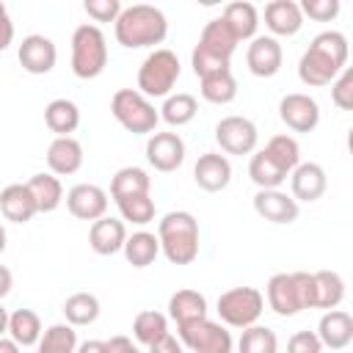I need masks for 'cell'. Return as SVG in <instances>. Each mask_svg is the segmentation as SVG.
<instances>
[{
  "label": "cell",
  "instance_id": "c3c4849f",
  "mask_svg": "<svg viewBox=\"0 0 353 353\" xmlns=\"http://www.w3.org/2000/svg\"><path fill=\"white\" fill-rule=\"evenodd\" d=\"M149 353H185V347L174 334H165L160 342L149 345Z\"/></svg>",
  "mask_w": 353,
  "mask_h": 353
},
{
  "label": "cell",
  "instance_id": "30bf717a",
  "mask_svg": "<svg viewBox=\"0 0 353 353\" xmlns=\"http://www.w3.org/2000/svg\"><path fill=\"white\" fill-rule=\"evenodd\" d=\"M259 130L245 116H223L215 124V143L226 154H251L256 149Z\"/></svg>",
  "mask_w": 353,
  "mask_h": 353
},
{
  "label": "cell",
  "instance_id": "9a60e30c",
  "mask_svg": "<svg viewBox=\"0 0 353 353\" xmlns=\"http://www.w3.org/2000/svg\"><path fill=\"white\" fill-rule=\"evenodd\" d=\"M281 61H284V52H281L279 39H273V36H254L251 39V44L245 50V63H248L251 74L273 77V74H279Z\"/></svg>",
  "mask_w": 353,
  "mask_h": 353
},
{
  "label": "cell",
  "instance_id": "603a6c76",
  "mask_svg": "<svg viewBox=\"0 0 353 353\" xmlns=\"http://www.w3.org/2000/svg\"><path fill=\"white\" fill-rule=\"evenodd\" d=\"M47 165H50V174L55 176H69V174H77L80 165H83V146L77 138L66 135V138H55L47 149Z\"/></svg>",
  "mask_w": 353,
  "mask_h": 353
},
{
  "label": "cell",
  "instance_id": "7402d4cb",
  "mask_svg": "<svg viewBox=\"0 0 353 353\" xmlns=\"http://www.w3.org/2000/svg\"><path fill=\"white\" fill-rule=\"evenodd\" d=\"M265 28L276 36H295L303 28V14L295 0H270L265 6Z\"/></svg>",
  "mask_w": 353,
  "mask_h": 353
},
{
  "label": "cell",
  "instance_id": "60d3db41",
  "mask_svg": "<svg viewBox=\"0 0 353 353\" xmlns=\"http://www.w3.org/2000/svg\"><path fill=\"white\" fill-rule=\"evenodd\" d=\"M116 207H119V212H121V221H130V223H135V226H146V223L154 221V201H152L149 193L119 199Z\"/></svg>",
  "mask_w": 353,
  "mask_h": 353
},
{
  "label": "cell",
  "instance_id": "3957f363",
  "mask_svg": "<svg viewBox=\"0 0 353 353\" xmlns=\"http://www.w3.org/2000/svg\"><path fill=\"white\" fill-rule=\"evenodd\" d=\"M157 240L171 265H190L199 256V221L185 210L165 212L157 223Z\"/></svg>",
  "mask_w": 353,
  "mask_h": 353
},
{
  "label": "cell",
  "instance_id": "cb8c5ba5",
  "mask_svg": "<svg viewBox=\"0 0 353 353\" xmlns=\"http://www.w3.org/2000/svg\"><path fill=\"white\" fill-rule=\"evenodd\" d=\"M237 36L229 30V25L218 17V19H210L204 28H201V36H199V44L204 52L221 58V61H232V52L237 50Z\"/></svg>",
  "mask_w": 353,
  "mask_h": 353
},
{
  "label": "cell",
  "instance_id": "d6a6232c",
  "mask_svg": "<svg viewBox=\"0 0 353 353\" xmlns=\"http://www.w3.org/2000/svg\"><path fill=\"white\" fill-rule=\"evenodd\" d=\"M44 328H41V320L33 309H17L8 314V336L19 345V347H30L41 339Z\"/></svg>",
  "mask_w": 353,
  "mask_h": 353
},
{
  "label": "cell",
  "instance_id": "4dcf8cb0",
  "mask_svg": "<svg viewBox=\"0 0 353 353\" xmlns=\"http://www.w3.org/2000/svg\"><path fill=\"white\" fill-rule=\"evenodd\" d=\"M248 176L251 182L259 188V190H279L284 182H287V171L281 165H276L262 149L251 154V163H248Z\"/></svg>",
  "mask_w": 353,
  "mask_h": 353
},
{
  "label": "cell",
  "instance_id": "7dc6e473",
  "mask_svg": "<svg viewBox=\"0 0 353 353\" xmlns=\"http://www.w3.org/2000/svg\"><path fill=\"white\" fill-rule=\"evenodd\" d=\"M14 41V22H11V14L8 8L0 3V52L8 50V44Z\"/></svg>",
  "mask_w": 353,
  "mask_h": 353
},
{
  "label": "cell",
  "instance_id": "d4e9b609",
  "mask_svg": "<svg viewBox=\"0 0 353 353\" xmlns=\"http://www.w3.org/2000/svg\"><path fill=\"white\" fill-rule=\"evenodd\" d=\"M345 301V279L336 270L312 273V309H336Z\"/></svg>",
  "mask_w": 353,
  "mask_h": 353
},
{
  "label": "cell",
  "instance_id": "b9f144b4",
  "mask_svg": "<svg viewBox=\"0 0 353 353\" xmlns=\"http://www.w3.org/2000/svg\"><path fill=\"white\" fill-rule=\"evenodd\" d=\"M229 63L232 61H221V58L204 52L201 47H193V52H190V66H193V72H196L199 80L201 77H210V74H218V72H229Z\"/></svg>",
  "mask_w": 353,
  "mask_h": 353
},
{
  "label": "cell",
  "instance_id": "7c38bea8",
  "mask_svg": "<svg viewBox=\"0 0 353 353\" xmlns=\"http://www.w3.org/2000/svg\"><path fill=\"white\" fill-rule=\"evenodd\" d=\"M146 160L154 171L171 174L185 163V141L179 132H152L146 138Z\"/></svg>",
  "mask_w": 353,
  "mask_h": 353
},
{
  "label": "cell",
  "instance_id": "d6986e66",
  "mask_svg": "<svg viewBox=\"0 0 353 353\" xmlns=\"http://www.w3.org/2000/svg\"><path fill=\"white\" fill-rule=\"evenodd\" d=\"M124 240H127V226H124V221L110 218V215H102V218L94 221L91 229H88V245H91V251L99 254V256H113L116 251L124 248Z\"/></svg>",
  "mask_w": 353,
  "mask_h": 353
},
{
  "label": "cell",
  "instance_id": "e0dca14e",
  "mask_svg": "<svg viewBox=\"0 0 353 353\" xmlns=\"http://www.w3.org/2000/svg\"><path fill=\"white\" fill-rule=\"evenodd\" d=\"M290 188H292V199L295 201H317L325 188H328V176H325V168L320 163H298L292 171H290Z\"/></svg>",
  "mask_w": 353,
  "mask_h": 353
},
{
  "label": "cell",
  "instance_id": "f1b7e54d",
  "mask_svg": "<svg viewBox=\"0 0 353 353\" xmlns=\"http://www.w3.org/2000/svg\"><path fill=\"white\" fill-rule=\"evenodd\" d=\"M25 185H28V190L33 193V201H36L39 212H55V210L61 207V201H63V185H61V179H58L55 174L39 171V174H33Z\"/></svg>",
  "mask_w": 353,
  "mask_h": 353
},
{
  "label": "cell",
  "instance_id": "5bb4252c",
  "mask_svg": "<svg viewBox=\"0 0 353 353\" xmlns=\"http://www.w3.org/2000/svg\"><path fill=\"white\" fill-rule=\"evenodd\" d=\"M66 210L80 221H99L108 212V193L94 182H80L66 193Z\"/></svg>",
  "mask_w": 353,
  "mask_h": 353
},
{
  "label": "cell",
  "instance_id": "74e56055",
  "mask_svg": "<svg viewBox=\"0 0 353 353\" xmlns=\"http://www.w3.org/2000/svg\"><path fill=\"white\" fill-rule=\"evenodd\" d=\"M199 83H201V88H199L201 97L207 102H212V105H229L237 97V80H234L232 69L229 72L210 74V77H201Z\"/></svg>",
  "mask_w": 353,
  "mask_h": 353
},
{
  "label": "cell",
  "instance_id": "4316f807",
  "mask_svg": "<svg viewBox=\"0 0 353 353\" xmlns=\"http://www.w3.org/2000/svg\"><path fill=\"white\" fill-rule=\"evenodd\" d=\"M221 19L229 25V30L237 36V41H245V39H254L256 36V28H259V11L254 3H245V0H234L223 8Z\"/></svg>",
  "mask_w": 353,
  "mask_h": 353
},
{
  "label": "cell",
  "instance_id": "5b68a950",
  "mask_svg": "<svg viewBox=\"0 0 353 353\" xmlns=\"http://www.w3.org/2000/svg\"><path fill=\"white\" fill-rule=\"evenodd\" d=\"M108 66V41L99 25L83 22L72 33V72L80 80H94Z\"/></svg>",
  "mask_w": 353,
  "mask_h": 353
},
{
  "label": "cell",
  "instance_id": "bcb514c9",
  "mask_svg": "<svg viewBox=\"0 0 353 353\" xmlns=\"http://www.w3.org/2000/svg\"><path fill=\"white\" fill-rule=\"evenodd\" d=\"M287 353H323V345L314 331H295L287 339Z\"/></svg>",
  "mask_w": 353,
  "mask_h": 353
},
{
  "label": "cell",
  "instance_id": "816d5d0a",
  "mask_svg": "<svg viewBox=\"0 0 353 353\" xmlns=\"http://www.w3.org/2000/svg\"><path fill=\"white\" fill-rule=\"evenodd\" d=\"M11 287H14V276L6 265H0V298H6L11 292Z\"/></svg>",
  "mask_w": 353,
  "mask_h": 353
},
{
  "label": "cell",
  "instance_id": "8992f818",
  "mask_svg": "<svg viewBox=\"0 0 353 353\" xmlns=\"http://www.w3.org/2000/svg\"><path fill=\"white\" fill-rule=\"evenodd\" d=\"M110 113L132 135H152L160 121L157 108L138 88H119L110 99Z\"/></svg>",
  "mask_w": 353,
  "mask_h": 353
},
{
  "label": "cell",
  "instance_id": "8fae6325",
  "mask_svg": "<svg viewBox=\"0 0 353 353\" xmlns=\"http://www.w3.org/2000/svg\"><path fill=\"white\" fill-rule=\"evenodd\" d=\"M279 119L292 130V132H312L320 124V105L301 91L284 94L279 102Z\"/></svg>",
  "mask_w": 353,
  "mask_h": 353
},
{
  "label": "cell",
  "instance_id": "9c48e42d",
  "mask_svg": "<svg viewBox=\"0 0 353 353\" xmlns=\"http://www.w3.org/2000/svg\"><path fill=\"white\" fill-rule=\"evenodd\" d=\"M176 334H179L182 347H188L190 353H232V347H234V339L226 331V325H221L210 317L179 325Z\"/></svg>",
  "mask_w": 353,
  "mask_h": 353
},
{
  "label": "cell",
  "instance_id": "1f68e13d",
  "mask_svg": "<svg viewBox=\"0 0 353 353\" xmlns=\"http://www.w3.org/2000/svg\"><path fill=\"white\" fill-rule=\"evenodd\" d=\"M121 251H124V256H127V262L132 268H149L160 254V240H157V234L141 229V232L127 234Z\"/></svg>",
  "mask_w": 353,
  "mask_h": 353
},
{
  "label": "cell",
  "instance_id": "ac0fdd59",
  "mask_svg": "<svg viewBox=\"0 0 353 353\" xmlns=\"http://www.w3.org/2000/svg\"><path fill=\"white\" fill-rule=\"evenodd\" d=\"M254 210H256L259 218H265L276 226L298 221V201L292 196H287L284 190H256Z\"/></svg>",
  "mask_w": 353,
  "mask_h": 353
},
{
  "label": "cell",
  "instance_id": "484cf974",
  "mask_svg": "<svg viewBox=\"0 0 353 353\" xmlns=\"http://www.w3.org/2000/svg\"><path fill=\"white\" fill-rule=\"evenodd\" d=\"M168 317L179 325L196 323L201 317H207V298L199 290H176L168 298Z\"/></svg>",
  "mask_w": 353,
  "mask_h": 353
},
{
  "label": "cell",
  "instance_id": "7a4b0ae2",
  "mask_svg": "<svg viewBox=\"0 0 353 353\" xmlns=\"http://www.w3.org/2000/svg\"><path fill=\"white\" fill-rule=\"evenodd\" d=\"M116 41L127 50H141V47H154L163 44L168 36V19L157 6L149 3H135L121 8L119 19L113 22Z\"/></svg>",
  "mask_w": 353,
  "mask_h": 353
},
{
  "label": "cell",
  "instance_id": "f35d334b",
  "mask_svg": "<svg viewBox=\"0 0 353 353\" xmlns=\"http://www.w3.org/2000/svg\"><path fill=\"white\" fill-rule=\"evenodd\" d=\"M237 353H279V336L268 325H248L240 334Z\"/></svg>",
  "mask_w": 353,
  "mask_h": 353
},
{
  "label": "cell",
  "instance_id": "836d02e7",
  "mask_svg": "<svg viewBox=\"0 0 353 353\" xmlns=\"http://www.w3.org/2000/svg\"><path fill=\"white\" fill-rule=\"evenodd\" d=\"M99 298L94 292H74L63 301V317L72 328H80V325H91L97 323L99 317Z\"/></svg>",
  "mask_w": 353,
  "mask_h": 353
},
{
  "label": "cell",
  "instance_id": "83f0119b",
  "mask_svg": "<svg viewBox=\"0 0 353 353\" xmlns=\"http://www.w3.org/2000/svg\"><path fill=\"white\" fill-rule=\"evenodd\" d=\"M44 124L50 127V132H55V138H66L80 127V108L66 97L52 99L44 108Z\"/></svg>",
  "mask_w": 353,
  "mask_h": 353
},
{
  "label": "cell",
  "instance_id": "7bdbcfd3",
  "mask_svg": "<svg viewBox=\"0 0 353 353\" xmlns=\"http://www.w3.org/2000/svg\"><path fill=\"white\" fill-rule=\"evenodd\" d=\"M331 99L339 110H353V69L345 66L331 83Z\"/></svg>",
  "mask_w": 353,
  "mask_h": 353
},
{
  "label": "cell",
  "instance_id": "ba28073f",
  "mask_svg": "<svg viewBox=\"0 0 353 353\" xmlns=\"http://www.w3.org/2000/svg\"><path fill=\"white\" fill-rule=\"evenodd\" d=\"M265 309V295L256 287H232L218 295V317L229 328L256 325Z\"/></svg>",
  "mask_w": 353,
  "mask_h": 353
},
{
  "label": "cell",
  "instance_id": "52a82bcc",
  "mask_svg": "<svg viewBox=\"0 0 353 353\" xmlns=\"http://www.w3.org/2000/svg\"><path fill=\"white\" fill-rule=\"evenodd\" d=\"M179 72H182V66H179L176 52L157 47L138 66V91L146 99L149 97H168L179 80Z\"/></svg>",
  "mask_w": 353,
  "mask_h": 353
},
{
  "label": "cell",
  "instance_id": "d590c367",
  "mask_svg": "<svg viewBox=\"0 0 353 353\" xmlns=\"http://www.w3.org/2000/svg\"><path fill=\"white\" fill-rule=\"evenodd\" d=\"M165 334H171L168 331V317L163 314V312H157V309H143V312H138L135 314V320H132V336L141 342V345H154V342H160Z\"/></svg>",
  "mask_w": 353,
  "mask_h": 353
},
{
  "label": "cell",
  "instance_id": "8d00e7d4",
  "mask_svg": "<svg viewBox=\"0 0 353 353\" xmlns=\"http://www.w3.org/2000/svg\"><path fill=\"white\" fill-rule=\"evenodd\" d=\"M74 350H77V331L69 323L50 325L36 342V353H74Z\"/></svg>",
  "mask_w": 353,
  "mask_h": 353
},
{
  "label": "cell",
  "instance_id": "ab89813d",
  "mask_svg": "<svg viewBox=\"0 0 353 353\" xmlns=\"http://www.w3.org/2000/svg\"><path fill=\"white\" fill-rule=\"evenodd\" d=\"M276 165H281L287 174L301 163V146H298V141L292 138V135H273L268 143H265V149H262Z\"/></svg>",
  "mask_w": 353,
  "mask_h": 353
},
{
  "label": "cell",
  "instance_id": "f5cc1de1",
  "mask_svg": "<svg viewBox=\"0 0 353 353\" xmlns=\"http://www.w3.org/2000/svg\"><path fill=\"white\" fill-rule=\"evenodd\" d=\"M0 353H19V345L11 336H0Z\"/></svg>",
  "mask_w": 353,
  "mask_h": 353
},
{
  "label": "cell",
  "instance_id": "4fadbf2b",
  "mask_svg": "<svg viewBox=\"0 0 353 353\" xmlns=\"http://www.w3.org/2000/svg\"><path fill=\"white\" fill-rule=\"evenodd\" d=\"M17 58H19V66L28 74H47V72L55 69L58 47L44 33H30V36L22 39V44L17 50Z\"/></svg>",
  "mask_w": 353,
  "mask_h": 353
},
{
  "label": "cell",
  "instance_id": "2e32d148",
  "mask_svg": "<svg viewBox=\"0 0 353 353\" xmlns=\"http://www.w3.org/2000/svg\"><path fill=\"white\" fill-rule=\"evenodd\" d=\"M193 182L207 190V193H218L232 182V163L226 154L221 152H204L199 154L196 165H193Z\"/></svg>",
  "mask_w": 353,
  "mask_h": 353
},
{
  "label": "cell",
  "instance_id": "277c9868",
  "mask_svg": "<svg viewBox=\"0 0 353 353\" xmlns=\"http://www.w3.org/2000/svg\"><path fill=\"white\" fill-rule=\"evenodd\" d=\"M265 298L268 306L281 317H292L303 309H312V273L295 270V273L270 276L265 287Z\"/></svg>",
  "mask_w": 353,
  "mask_h": 353
},
{
  "label": "cell",
  "instance_id": "681fc988",
  "mask_svg": "<svg viewBox=\"0 0 353 353\" xmlns=\"http://www.w3.org/2000/svg\"><path fill=\"white\" fill-rule=\"evenodd\" d=\"M105 345H108V353H141V350L132 345V339H130V336H124V334L110 336Z\"/></svg>",
  "mask_w": 353,
  "mask_h": 353
},
{
  "label": "cell",
  "instance_id": "6da1fadb",
  "mask_svg": "<svg viewBox=\"0 0 353 353\" xmlns=\"http://www.w3.org/2000/svg\"><path fill=\"white\" fill-rule=\"evenodd\" d=\"M347 36L339 30H323L317 33L306 52L298 61V77L309 88H323L336 80V74L347 66Z\"/></svg>",
  "mask_w": 353,
  "mask_h": 353
},
{
  "label": "cell",
  "instance_id": "f6af8a7d",
  "mask_svg": "<svg viewBox=\"0 0 353 353\" xmlns=\"http://www.w3.org/2000/svg\"><path fill=\"white\" fill-rule=\"evenodd\" d=\"M83 8L94 22H116L124 6L119 0H85Z\"/></svg>",
  "mask_w": 353,
  "mask_h": 353
},
{
  "label": "cell",
  "instance_id": "44dd1931",
  "mask_svg": "<svg viewBox=\"0 0 353 353\" xmlns=\"http://www.w3.org/2000/svg\"><path fill=\"white\" fill-rule=\"evenodd\" d=\"M39 212L33 193L28 190L25 182H14L8 188L0 190V215L11 223H28L33 221V215Z\"/></svg>",
  "mask_w": 353,
  "mask_h": 353
},
{
  "label": "cell",
  "instance_id": "ee69618b",
  "mask_svg": "<svg viewBox=\"0 0 353 353\" xmlns=\"http://www.w3.org/2000/svg\"><path fill=\"white\" fill-rule=\"evenodd\" d=\"M298 6H301V14L314 22H331L339 14V0H303Z\"/></svg>",
  "mask_w": 353,
  "mask_h": 353
},
{
  "label": "cell",
  "instance_id": "e575fe53",
  "mask_svg": "<svg viewBox=\"0 0 353 353\" xmlns=\"http://www.w3.org/2000/svg\"><path fill=\"white\" fill-rule=\"evenodd\" d=\"M157 113H160V119H163L165 124H171V127H185V124H190V121L196 119L199 102H196L193 94H185V91L168 94L165 102H163V108H160Z\"/></svg>",
  "mask_w": 353,
  "mask_h": 353
},
{
  "label": "cell",
  "instance_id": "f907efd6",
  "mask_svg": "<svg viewBox=\"0 0 353 353\" xmlns=\"http://www.w3.org/2000/svg\"><path fill=\"white\" fill-rule=\"evenodd\" d=\"M74 353H108V345L102 339H85L83 345H77Z\"/></svg>",
  "mask_w": 353,
  "mask_h": 353
},
{
  "label": "cell",
  "instance_id": "db71d44e",
  "mask_svg": "<svg viewBox=\"0 0 353 353\" xmlns=\"http://www.w3.org/2000/svg\"><path fill=\"white\" fill-rule=\"evenodd\" d=\"M8 334V312H6V306L0 303V336H6Z\"/></svg>",
  "mask_w": 353,
  "mask_h": 353
},
{
  "label": "cell",
  "instance_id": "ffe728a7",
  "mask_svg": "<svg viewBox=\"0 0 353 353\" xmlns=\"http://www.w3.org/2000/svg\"><path fill=\"white\" fill-rule=\"evenodd\" d=\"M317 339L323 347L345 350L353 342V317L345 309H328L317 323Z\"/></svg>",
  "mask_w": 353,
  "mask_h": 353
},
{
  "label": "cell",
  "instance_id": "f546056e",
  "mask_svg": "<svg viewBox=\"0 0 353 353\" xmlns=\"http://www.w3.org/2000/svg\"><path fill=\"white\" fill-rule=\"evenodd\" d=\"M149 188H152V176L143 168H138V165H124L110 179L113 201L127 199V196H143V193H149Z\"/></svg>",
  "mask_w": 353,
  "mask_h": 353
},
{
  "label": "cell",
  "instance_id": "11a10c76",
  "mask_svg": "<svg viewBox=\"0 0 353 353\" xmlns=\"http://www.w3.org/2000/svg\"><path fill=\"white\" fill-rule=\"evenodd\" d=\"M6 251V229H3V223H0V254Z\"/></svg>",
  "mask_w": 353,
  "mask_h": 353
}]
</instances>
